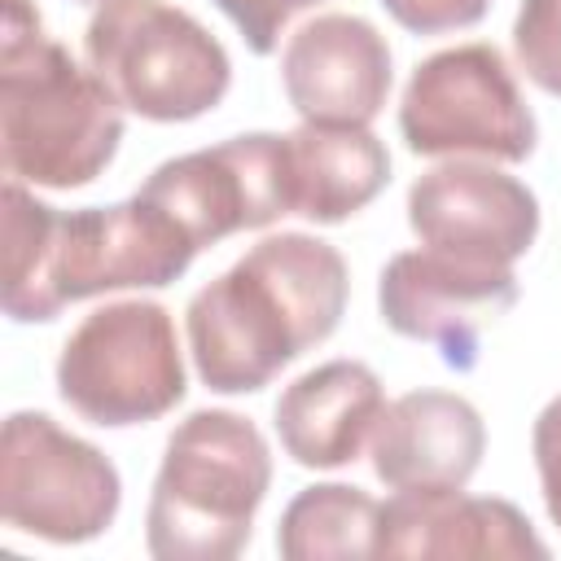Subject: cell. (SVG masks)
I'll return each mask as SVG.
<instances>
[{
	"label": "cell",
	"mask_w": 561,
	"mask_h": 561,
	"mask_svg": "<svg viewBox=\"0 0 561 561\" xmlns=\"http://www.w3.org/2000/svg\"><path fill=\"white\" fill-rule=\"evenodd\" d=\"M517 298L522 285L513 267L469 263L438 250H399L377 280V311L386 329L438 346L443 364L456 373L478 364L482 333L508 316Z\"/></svg>",
	"instance_id": "30bf717a"
},
{
	"label": "cell",
	"mask_w": 561,
	"mask_h": 561,
	"mask_svg": "<svg viewBox=\"0 0 561 561\" xmlns=\"http://www.w3.org/2000/svg\"><path fill=\"white\" fill-rule=\"evenodd\" d=\"M123 504L114 460L61 430L48 412H13L0 438V513L13 530L48 543L105 535Z\"/></svg>",
	"instance_id": "ba28073f"
},
{
	"label": "cell",
	"mask_w": 561,
	"mask_h": 561,
	"mask_svg": "<svg viewBox=\"0 0 561 561\" xmlns=\"http://www.w3.org/2000/svg\"><path fill=\"white\" fill-rule=\"evenodd\" d=\"M57 394L101 430L167 416L188 394L171 311L149 298H123L88 311L57 355Z\"/></svg>",
	"instance_id": "8992f818"
},
{
	"label": "cell",
	"mask_w": 561,
	"mask_h": 561,
	"mask_svg": "<svg viewBox=\"0 0 561 561\" xmlns=\"http://www.w3.org/2000/svg\"><path fill=\"white\" fill-rule=\"evenodd\" d=\"M75 4H105V0H75Z\"/></svg>",
	"instance_id": "7402d4cb"
},
{
	"label": "cell",
	"mask_w": 561,
	"mask_h": 561,
	"mask_svg": "<svg viewBox=\"0 0 561 561\" xmlns=\"http://www.w3.org/2000/svg\"><path fill=\"white\" fill-rule=\"evenodd\" d=\"M88 70L149 123H193L232 83L228 48L167 0H105L83 31Z\"/></svg>",
	"instance_id": "5b68a950"
},
{
	"label": "cell",
	"mask_w": 561,
	"mask_h": 561,
	"mask_svg": "<svg viewBox=\"0 0 561 561\" xmlns=\"http://www.w3.org/2000/svg\"><path fill=\"white\" fill-rule=\"evenodd\" d=\"M386 412L381 377L359 359H329L294 377L276 408L272 425L280 451L302 469H342L359 460L364 443Z\"/></svg>",
	"instance_id": "9a60e30c"
},
{
	"label": "cell",
	"mask_w": 561,
	"mask_h": 561,
	"mask_svg": "<svg viewBox=\"0 0 561 561\" xmlns=\"http://www.w3.org/2000/svg\"><path fill=\"white\" fill-rule=\"evenodd\" d=\"M377 517L381 504L346 482H316L302 486L280 522H276V552L285 561H351L377 552Z\"/></svg>",
	"instance_id": "e0dca14e"
},
{
	"label": "cell",
	"mask_w": 561,
	"mask_h": 561,
	"mask_svg": "<svg viewBox=\"0 0 561 561\" xmlns=\"http://www.w3.org/2000/svg\"><path fill=\"white\" fill-rule=\"evenodd\" d=\"M486 451L482 412L451 390H408L377 416L373 473L390 491L465 486Z\"/></svg>",
	"instance_id": "5bb4252c"
},
{
	"label": "cell",
	"mask_w": 561,
	"mask_h": 561,
	"mask_svg": "<svg viewBox=\"0 0 561 561\" xmlns=\"http://www.w3.org/2000/svg\"><path fill=\"white\" fill-rule=\"evenodd\" d=\"M351 294L346 259L311 232H272L184 307L188 355L215 394H254L329 342Z\"/></svg>",
	"instance_id": "6da1fadb"
},
{
	"label": "cell",
	"mask_w": 561,
	"mask_h": 561,
	"mask_svg": "<svg viewBox=\"0 0 561 561\" xmlns=\"http://www.w3.org/2000/svg\"><path fill=\"white\" fill-rule=\"evenodd\" d=\"M530 451H535V469H539L543 508H548L552 526H561V394H552L543 403V412L535 416Z\"/></svg>",
	"instance_id": "44dd1931"
},
{
	"label": "cell",
	"mask_w": 561,
	"mask_h": 561,
	"mask_svg": "<svg viewBox=\"0 0 561 561\" xmlns=\"http://www.w3.org/2000/svg\"><path fill=\"white\" fill-rule=\"evenodd\" d=\"M285 145L294 215L311 224H342L390 184V153L368 127L302 123Z\"/></svg>",
	"instance_id": "2e32d148"
},
{
	"label": "cell",
	"mask_w": 561,
	"mask_h": 561,
	"mask_svg": "<svg viewBox=\"0 0 561 561\" xmlns=\"http://www.w3.org/2000/svg\"><path fill=\"white\" fill-rule=\"evenodd\" d=\"M373 557H548L530 517L495 495H465V486L394 491L377 517Z\"/></svg>",
	"instance_id": "4fadbf2b"
},
{
	"label": "cell",
	"mask_w": 561,
	"mask_h": 561,
	"mask_svg": "<svg viewBox=\"0 0 561 561\" xmlns=\"http://www.w3.org/2000/svg\"><path fill=\"white\" fill-rule=\"evenodd\" d=\"M123 105L57 39L31 0H4L0 153L4 171L39 188H83L118 153Z\"/></svg>",
	"instance_id": "3957f363"
},
{
	"label": "cell",
	"mask_w": 561,
	"mask_h": 561,
	"mask_svg": "<svg viewBox=\"0 0 561 561\" xmlns=\"http://www.w3.org/2000/svg\"><path fill=\"white\" fill-rule=\"evenodd\" d=\"M513 53L539 92L561 96V0H522L513 22Z\"/></svg>",
	"instance_id": "ac0fdd59"
},
{
	"label": "cell",
	"mask_w": 561,
	"mask_h": 561,
	"mask_svg": "<svg viewBox=\"0 0 561 561\" xmlns=\"http://www.w3.org/2000/svg\"><path fill=\"white\" fill-rule=\"evenodd\" d=\"M280 83L302 123L368 127L390 96L394 57L359 13H320L280 48Z\"/></svg>",
	"instance_id": "7c38bea8"
},
{
	"label": "cell",
	"mask_w": 561,
	"mask_h": 561,
	"mask_svg": "<svg viewBox=\"0 0 561 561\" xmlns=\"http://www.w3.org/2000/svg\"><path fill=\"white\" fill-rule=\"evenodd\" d=\"M399 136L416 158L526 162L539 145V123L504 53L473 39L412 66L399 96Z\"/></svg>",
	"instance_id": "52a82bcc"
},
{
	"label": "cell",
	"mask_w": 561,
	"mask_h": 561,
	"mask_svg": "<svg viewBox=\"0 0 561 561\" xmlns=\"http://www.w3.org/2000/svg\"><path fill=\"white\" fill-rule=\"evenodd\" d=\"M403 31L412 35H447L478 26L491 9V0H377Z\"/></svg>",
	"instance_id": "ffe728a7"
},
{
	"label": "cell",
	"mask_w": 561,
	"mask_h": 561,
	"mask_svg": "<svg viewBox=\"0 0 561 561\" xmlns=\"http://www.w3.org/2000/svg\"><path fill=\"white\" fill-rule=\"evenodd\" d=\"M408 228L425 250L513 267L539 237V197L491 162L451 158L412 180Z\"/></svg>",
	"instance_id": "8fae6325"
},
{
	"label": "cell",
	"mask_w": 561,
	"mask_h": 561,
	"mask_svg": "<svg viewBox=\"0 0 561 561\" xmlns=\"http://www.w3.org/2000/svg\"><path fill=\"white\" fill-rule=\"evenodd\" d=\"M210 4L237 26V35L245 39L250 53L267 57V53L280 48V35H285L289 18L302 13V9H316L324 0H210Z\"/></svg>",
	"instance_id": "d6986e66"
},
{
	"label": "cell",
	"mask_w": 561,
	"mask_h": 561,
	"mask_svg": "<svg viewBox=\"0 0 561 561\" xmlns=\"http://www.w3.org/2000/svg\"><path fill=\"white\" fill-rule=\"evenodd\" d=\"M272 486V451L259 425L228 408L188 412L153 473L145 548L158 561H232Z\"/></svg>",
	"instance_id": "277c9868"
},
{
	"label": "cell",
	"mask_w": 561,
	"mask_h": 561,
	"mask_svg": "<svg viewBox=\"0 0 561 561\" xmlns=\"http://www.w3.org/2000/svg\"><path fill=\"white\" fill-rule=\"evenodd\" d=\"M136 193L171 210L197 250H206L232 232L294 215L289 145L276 131H245L210 149L167 158Z\"/></svg>",
	"instance_id": "9c48e42d"
},
{
	"label": "cell",
	"mask_w": 561,
	"mask_h": 561,
	"mask_svg": "<svg viewBox=\"0 0 561 561\" xmlns=\"http://www.w3.org/2000/svg\"><path fill=\"white\" fill-rule=\"evenodd\" d=\"M197 259V241L171 210L131 193L114 206L57 210L22 180L4 184V316L48 324L66 302L114 289L175 285Z\"/></svg>",
	"instance_id": "7a4b0ae2"
}]
</instances>
